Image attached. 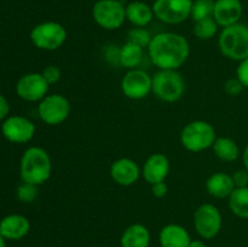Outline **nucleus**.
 <instances>
[{
	"instance_id": "nucleus-1",
	"label": "nucleus",
	"mask_w": 248,
	"mask_h": 247,
	"mask_svg": "<svg viewBox=\"0 0 248 247\" xmlns=\"http://www.w3.org/2000/svg\"><path fill=\"white\" fill-rule=\"evenodd\" d=\"M190 55V45L186 36L173 31L153 35L148 46V56L159 69L178 70Z\"/></svg>"
},
{
	"instance_id": "nucleus-2",
	"label": "nucleus",
	"mask_w": 248,
	"mask_h": 247,
	"mask_svg": "<svg viewBox=\"0 0 248 247\" xmlns=\"http://www.w3.org/2000/svg\"><path fill=\"white\" fill-rule=\"evenodd\" d=\"M52 161L44 148L31 147L23 153L19 162V174L24 183L39 186L50 179Z\"/></svg>"
},
{
	"instance_id": "nucleus-3",
	"label": "nucleus",
	"mask_w": 248,
	"mask_h": 247,
	"mask_svg": "<svg viewBox=\"0 0 248 247\" xmlns=\"http://www.w3.org/2000/svg\"><path fill=\"white\" fill-rule=\"evenodd\" d=\"M218 48L228 60L241 62L248 58V26L236 23L222 28L218 34Z\"/></svg>"
},
{
	"instance_id": "nucleus-4",
	"label": "nucleus",
	"mask_w": 248,
	"mask_h": 247,
	"mask_svg": "<svg viewBox=\"0 0 248 247\" xmlns=\"http://www.w3.org/2000/svg\"><path fill=\"white\" fill-rule=\"evenodd\" d=\"M217 138L212 124L205 120H194L188 123L181 131V144L190 153H200L212 148Z\"/></svg>"
},
{
	"instance_id": "nucleus-5",
	"label": "nucleus",
	"mask_w": 248,
	"mask_h": 247,
	"mask_svg": "<svg viewBox=\"0 0 248 247\" xmlns=\"http://www.w3.org/2000/svg\"><path fill=\"white\" fill-rule=\"evenodd\" d=\"M152 92L166 103L179 101L186 92V80L178 70L159 69L153 77Z\"/></svg>"
},
{
	"instance_id": "nucleus-6",
	"label": "nucleus",
	"mask_w": 248,
	"mask_h": 247,
	"mask_svg": "<svg viewBox=\"0 0 248 247\" xmlns=\"http://www.w3.org/2000/svg\"><path fill=\"white\" fill-rule=\"evenodd\" d=\"M68 38L67 29L56 21H46L36 24L31 31V41L36 48L56 51L63 46Z\"/></svg>"
},
{
	"instance_id": "nucleus-7",
	"label": "nucleus",
	"mask_w": 248,
	"mask_h": 247,
	"mask_svg": "<svg viewBox=\"0 0 248 247\" xmlns=\"http://www.w3.org/2000/svg\"><path fill=\"white\" fill-rule=\"evenodd\" d=\"M92 18L106 31H116L126 21V6L120 0H97L92 6Z\"/></svg>"
},
{
	"instance_id": "nucleus-8",
	"label": "nucleus",
	"mask_w": 248,
	"mask_h": 247,
	"mask_svg": "<svg viewBox=\"0 0 248 247\" xmlns=\"http://www.w3.org/2000/svg\"><path fill=\"white\" fill-rule=\"evenodd\" d=\"M194 228L203 240L215 239L223 227V216L219 208L210 202L201 203L194 212Z\"/></svg>"
},
{
	"instance_id": "nucleus-9",
	"label": "nucleus",
	"mask_w": 248,
	"mask_h": 247,
	"mask_svg": "<svg viewBox=\"0 0 248 247\" xmlns=\"http://www.w3.org/2000/svg\"><path fill=\"white\" fill-rule=\"evenodd\" d=\"M38 115L46 125H61L70 115L69 99L61 93L47 94L39 102Z\"/></svg>"
},
{
	"instance_id": "nucleus-10",
	"label": "nucleus",
	"mask_w": 248,
	"mask_h": 247,
	"mask_svg": "<svg viewBox=\"0 0 248 247\" xmlns=\"http://www.w3.org/2000/svg\"><path fill=\"white\" fill-rule=\"evenodd\" d=\"M193 0H155V18L166 24H179L190 18Z\"/></svg>"
},
{
	"instance_id": "nucleus-11",
	"label": "nucleus",
	"mask_w": 248,
	"mask_h": 247,
	"mask_svg": "<svg viewBox=\"0 0 248 247\" xmlns=\"http://www.w3.org/2000/svg\"><path fill=\"white\" fill-rule=\"evenodd\" d=\"M121 92L132 101H140L150 94L153 87V77L145 70L136 68L126 72L120 82Z\"/></svg>"
},
{
	"instance_id": "nucleus-12",
	"label": "nucleus",
	"mask_w": 248,
	"mask_h": 247,
	"mask_svg": "<svg viewBox=\"0 0 248 247\" xmlns=\"http://www.w3.org/2000/svg\"><path fill=\"white\" fill-rule=\"evenodd\" d=\"M35 125L26 116H7L1 125L2 136L15 144H24L33 139L35 135Z\"/></svg>"
},
{
	"instance_id": "nucleus-13",
	"label": "nucleus",
	"mask_w": 248,
	"mask_h": 247,
	"mask_svg": "<svg viewBox=\"0 0 248 247\" xmlns=\"http://www.w3.org/2000/svg\"><path fill=\"white\" fill-rule=\"evenodd\" d=\"M50 85L41 73H28L18 79L16 93L26 102H40L48 94Z\"/></svg>"
},
{
	"instance_id": "nucleus-14",
	"label": "nucleus",
	"mask_w": 248,
	"mask_h": 247,
	"mask_svg": "<svg viewBox=\"0 0 248 247\" xmlns=\"http://www.w3.org/2000/svg\"><path fill=\"white\" fill-rule=\"evenodd\" d=\"M109 174L113 182L121 186H131L142 176V169L137 162L130 157H120L113 161L109 169Z\"/></svg>"
},
{
	"instance_id": "nucleus-15",
	"label": "nucleus",
	"mask_w": 248,
	"mask_h": 247,
	"mask_svg": "<svg viewBox=\"0 0 248 247\" xmlns=\"http://www.w3.org/2000/svg\"><path fill=\"white\" fill-rule=\"evenodd\" d=\"M171 170L169 157L162 153L149 155L142 166V177L148 184H155L166 181Z\"/></svg>"
},
{
	"instance_id": "nucleus-16",
	"label": "nucleus",
	"mask_w": 248,
	"mask_h": 247,
	"mask_svg": "<svg viewBox=\"0 0 248 247\" xmlns=\"http://www.w3.org/2000/svg\"><path fill=\"white\" fill-rule=\"evenodd\" d=\"M244 14L241 0H216L213 18L222 28L239 23Z\"/></svg>"
},
{
	"instance_id": "nucleus-17",
	"label": "nucleus",
	"mask_w": 248,
	"mask_h": 247,
	"mask_svg": "<svg viewBox=\"0 0 248 247\" xmlns=\"http://www.w3.org/2000/svg\"><path fill=\"white\" fill-rule=\"evenodd\" d=\"M31 230V222L23 215H9L0 220V234L5 240H17L23 239L27 236Z\"/></svg>"
},
{
	"instance_id": "nucleus-18",
	"label": "nucleus",
	"mask_w": 248,
	"mask_h": 247,
	"mask_svg": "<svg viewBox=\"0 0 248 247\" xmlns=\"http://www.w3.org/2000/svg\"><path fill=\"white\" fill-rule=\"evenodd\" d=\"M191 240L188 230L176 223L166 224L159 232L160 247H189Z\"/></svg>"
},
{
	"instance_id": "nucleus-19",
	"label": "nucleus",
	"mask_w": 248,
	"mask_h": 247,
	"mask_svg": "<svg viewBox=\"0 0 248 247\" xmlns=\"http://www.w3.org/2000/svg\"><path fill=\"white\" fill-rule=\"evenodd\" d=\"M205 186L208 195L216 199H228L236 188L232 174L220 171L211 174L206 181Z\"/></svg>"
},
{
	"instance_id": "nucleus-20",
	"label": "nucleus",
	"mask_w": 248,
	"mask_h": 247,
	"mask_svg": "<svg viewBox=\"0 0 248 247\" xmlns=\"http://www.w3.org/2000/svg\"><path fill=\"white\" fill-rule=\"evenodd\" d=\"M152 235L144 224L133 223L123 232L120 237L121 247H149Z\"/></svg>"
},
{
	"instance_id": "nucleus-21",
	"label": "nucleus",
	"mask_w": 248,
	"mask_h": 247,
	"mask_svg": "<svg viewBox=\"0 0 248 247\" xmlns=\"http://www.w3.org/2000/svg\"><path fill=\"white\" fill-rule=\"evenodd\" d=\"M154 17L153 6H149L147 2L135 0L126 5V19L135 27L145 28L152 23Z\"/></svg>"
},
{
	"instance_id": "nucleus-22",
	"label": "nucleus",
	"mask_w": 248,
	"mask_h": 247,
	"mask_svg": "<svg viewBox=\"0 0 248 247\" xmlns=\"http://www.w3.org/2000/svg\"><path fill=\"white\" fill-rule=\"evenodd\" d=\"M144 58V47L131 41H126L119 48V64L127 70L136 69Z\"/></svg>"
},
{
	"instance_id": "nucleus-23",
	"label": "nucleus",
	"mask_w": 248,
	"mask_h": 247,
	"mask_svg": "<svg viewBox=\"0 0 248 247\" xmlns=\"http://www.w3.org/2000/svg\"><path fill=\"white\" fill-rule=\"evenodd\" d=\"M216 156L224 162H234L241 155L236 140L230 137H217L212 145Z\"/></svg>"
},
{
	"instance_id": "nucleus-24",
	"label": "nucleus",
	"mask_w": 248,
	"mask_h": 247,
	"mask_svg": "<svg viewBox=\"0 0 248 247\" xmlns=\"http://www.w3.org/2000/svg\"><path fill=\"white\" fill-rule=\"evenodd\" d=\"M228 206L237 218L248 219V186L235 188L228 198Z\"/></svg>"
},
{
	"instance_id": "nucleus-25",
	"label": "nucleus",
	"mask_w": 248,
	"mask_h": 247,
	"mask_svg": "<svg viewBox=\"0 0 248 247\" xmlns=\"http://www.w3.org/2000/svg\"><path fill=\"white\" fill-rule=\"evenodd\" d=\"M218 29H219V26L215 21V18L208 17V18L194 22L193 33L199 40H210L217 35Z\"/></svg>"
},
{
	"instance_id": "nucleus-26",
	"label": "nucleus",
	"mask_w": 248,
	"mask_h": 247,
	"mask_svg": "<svg viewBox=\"0 0 248 247\" xmlns=\"http://www.w3.org/2000/svg\"><path fill=\"white\" fill-rule=\"evenodd\" d=\"M215 1L213 0H193L190 18L194 22L213 17Z\"/></svg>"
},
{
	"instance_id": "nucleus-27",
	"label": "nucleus",
	"mask_w": 248,
	"mask_h": 247,
	"mask_svg": "<svg viewBox=\"0 0 248 247\" xmlns=\"http://www.w3.org/2000/svg\"><path fill=\"white\" fill-rule=\"evenodd\" d=\"M152 39L153 35L149 33V31L145 28H142V27H133L132 29L128 31L127 34V41L137 44V45L142 46L144 48H148Z\"/></svg>"
},
{
	"instance_id": "nucleus-28",
	"label": "nucleus",
	"mask_w": 248,
	"mask_h": 247,
	"mask_svg": "<svg viewBox=\"0 0 248 247\" xmlns=\"http://www.w3.org/2000/svg\"><path fill=\"white\" fill-rule=\"evenodd\" d=\"M36 196H38V186L34 185V184L24 183L23 182L17 189V198L24 203L33 202Z\"/></svg>"
},
{
	"instance_id": "nucleus-29",
	"label": "nucleus",
	"mask_w": 248,
	"mask_h": 247,
	"mask_svg": "<svg viewBox=\"0 0 248 247\" xmlns=\"http://www.w3.org/2000/svg\"><path fill=\"white\" fill-rule=\"evenodd\" d=\"M41 74H43V77H45V80L47 81V84L50 85V86L51 85L57 84L61 80V77H62V72H61L60 68L55 64L46 65L43 69V72H41Z\"/></svg>"
},
{
	"instance_id": "nucleus-30",
	"label": "nucleus",
	"mask_w": 248,
	"mask_h": 247,
	"mask_svg": "<svg viewBox=\"0 0 248 247\" xmlns=\"http://www.w3.org/2000/svg\"><path fill=\"white\" fill-rule=\"evenodd\" d=\"M245 90V86L241 84L236 77H230L225 81L224 84V92L230 97H237L241 94V92Z\"/></svg>"
},
{
	"instance_id": "nucleus-31",
	"label": "nucleus",
	"mask_w": 248,
	"mask_h": 247,
	"mask_svg": "<svg viewBox=\"0 0 248 247\" xmlns=\"http://www.w3.org/2000/svg\"><path fill=\"white\" fill-rule=\"evenodd\" d=\"M236 77L241 81L245 89H248V58L239 62L236 68Z\"/></svg>"
},
{
	"instance_id": "nucleus-32",
	"label": "nucleus",
	"mask_w": 248,
	"mask_h": 247,
	"mask_svg": "<svg viewBox=\"0 0 248 247\" xmlns=\"http://www.w3.org/2000/svg\"><path fill=\"white\" fill-rule=\"evenodd\" d=\"M232 181L236 188H244L248 186V171L246 169L237 170L235 173L232 174Z\"/></svg>"
},
{
	"instance_id": "nucleus-33",
	"label": "nucleus",
	"mask_w": 248,
	"mask_h": 247,
	"mask_svg": "<svg viewBox=\"0 0 248 247\" xmlns=\"http://www.w3.org/2000/svg\"><path fill=\"white\" fill-rule=\"evenodd\" d=\"M152 194L157 199L165 198L169 193V186H167L166 182H159V183L152 184Z\"/></svg>"
},
{
	"instance_id": "nucleus-34",
	"label": "nucleus",
	"mask_w": 248,
	"mask_h": 247,
	"mask_svg": "<svg viewBox=\"0 0 248 247\" xmlns=\"http://www.w3.org/2000/svg\"><path fill=\"white\" fill-rule=\"evenodd\" d=\"M10 104L7 99L0 93V120H5L9 116Z\"/></svg>"
},
{
	"instance_id": "nucleus-35",
	"label": "nucleus",
	"mask_w": 248,
	"mask_h": 247,
	"mask_svg": "<svg viewBox=\"0 0 248 247\" xmlns=\"http://www.w3.org/2000/svg\"><path fill=\"white\" fill-rule=\"evenodd\" d=\"M242 162H244V169H246L248 171V144L245 147L244 152L241 153Z\"/></svg>"
},
{
	"instance_id": "nucleus-36",
	"label": "nucleus",
	"mask_w": 248,
	"mask_h": 247,
	"mask_svg": "<svg viewBox=\"0 0 248 247\" xmlns=\"http://www.w3.org/2000/svg\"><path fill=\"white\" fill-rule=\"evenodd\" d=\"M189 247H207V245L203 240H191Z\"/></svg>"
},
{
	"instance_id": "nucleus-37",
	"label": "nucleus",
	"mask_w": 248,
	"mask_h": 247,
	"mask_svg": "<svg viewBox=\"0 0 248 247\" xmlns=\"http://www.w3.org/2000/svg\"><path fill=\"white\" fill-rule=\"evenodd\" d=\"M0 247H6V240L1 236V234H0Z\"/></svg>"
},
{
	"instance_id": "nucleus-38",
	"label": "nucleus",
	"mask_w": 248,
	"mask_h": 247,
	"mask_svg": "<svg viewBox=\"0 0 248 247\" xmlns=\"http://www.w3.org/2000/svg\"><path fill=\"white\" fill-rule=\"evenodd\" d=\"M130 1H135V0H130Z\"/></svg>"
}]
</instances>
